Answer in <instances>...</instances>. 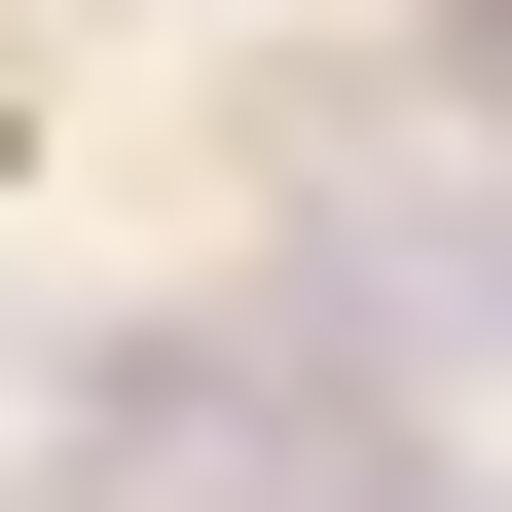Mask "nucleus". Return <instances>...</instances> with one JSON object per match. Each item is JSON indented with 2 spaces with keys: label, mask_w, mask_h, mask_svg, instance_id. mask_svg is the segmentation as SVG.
<instances>
[{
  "label": "nucleus",
  "mask_w": 512,
  "mask_h": 512,
  "mask_svg": "<svg viewBox=\"0 0 512 512\" xmlns=\"http://www.w3.org/2000/svg\"><path fill=\"white\" fill-rule=\"evenodd\" d=\"M37 512H439V476H403V403H366V330L220 293V330H110L74 366V476Z\"/></svg>",
  "instance_id": "nucleus-1"
},
{
  "label": "nucleus",
  "mask_w": 512,
  "mask_h": 512,
  "mask_svg": "<svg viewBox=\"0 0 512 512\" xmlns=\"http://www.w3.org/2000/svg\"><path fill=\"white\" fill-rule=\"evenodd\" d=\"M439 37H476V74H512V0H439Z\"/></svg>",
  "instance_id": "nucleus-3"
},
{
  "label": "nucleus",
  "mask_w": 512,
  "mask_h": 512,
  "mask_svg": "<svg viewBox=\"0 0 512 512\" xmlns=\"http://www.w3.org/2000/svg\"><path fill=\"white\" fill-rule=\"evenodd\" d=\"M439 293H476V366H512V183H476V220H439Z\"/></svg>",
  "instance_id": "nucleus-2"
}]
</instances>
